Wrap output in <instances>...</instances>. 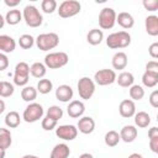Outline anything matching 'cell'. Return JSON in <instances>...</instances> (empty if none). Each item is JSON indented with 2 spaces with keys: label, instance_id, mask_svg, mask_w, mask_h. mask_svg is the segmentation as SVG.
<instances>
[{
  "label": "cell",
  "instance_id": "1",
  "mask_svg": "<svg viewBox=\"0 0 158 158\" xmlns=\"http://www.w3.org/2000/svg\"><path fill=\"white\" fill-rule=\"evenodd\" d=\"M131 43V35L126 31H118L114 32L107 36L106 38V44L111 49H120V48H126Z\"/></svg>",
  "mask_w": 158,
  "mask_h": 158
},
{
  "label": "cell",
  "instance_id": "2",
  "mask_svg": "<svg viewBox=\"0 0 158 158\" xmlns=\"http://www.w3.org/2000/svg\"><path fill=\"white\" fill-rule=\"evenodd\" d=\"M22 17L30 27H40L43 22V17L35 5H26L22 11Z\"/></svg>",
  "mask_w": 158,
  "mask_h": 158
},
{
  "label": "cell",
  "instance_id": "3",
  "mask_svg": "<svg viewBox=\"0 0 158 158\" xmlns=\"http://www.w3.org/2000/svg\"><path fill=\"white\" fill-rule=\"evenodd\" d=\"M36 46L38 49L41 51H49L56 48L59 44V36L54 32H49V33H41L37 36V38L35 40Z\"/></svg>",
  "mask_w": 158,
  "mask_h": 158
},
{
  "label": "cell",
  "instance_id": "4",
  "mask_svg": "<svg viewBox=\"0 0 158 158\" xmlns=\"http://www.w3.org/2000/svg\"><path fill=\"white\" fill-rule=\"evenodd\" d=\"M69 62V57L65 52H52L44 57V65L49 69H59L67 65Z\"/></svg>",
  "mask_w": 158,
  "mask_h": 158
},
{
  "label": "cell",
  "instance_id": "5",
  "mask_svg": "<svg viewBox=\"0 0 158 158\" xmlns=\"http://www.w3.org/2000/svg\"><path fill=\"white\" fill-rule=\"evenodd\" d=\"M81 5L79 1L77 0H65L63 1L59 7H58V15L63 19H68V17H73L75 15H78L80 12Z\"/></svg>",
  "mask_w": 158,
  "mask_h": 158
},
{
  "label": "cell",
  "instance_id": "6",
  "mask_svg": "<svg viewBox=\"0 0 158 158\" xmlns=\"http://www.w3.org/2000/svg\"><path fill=\"white\" fill-rule=\"evenodd\" d=\"M116 11L112 7H104L99 14V26L102 30H110L116 23Z\"/></svg>",
  "mask_w": 158,
  "mask_h": 158
},
{
  "label": "cell",
  "instance_id": "7",
  "mask_svg": "<svg viewBox=\"0 0 158 158\" xmlns=\"http://www.w3.org/2000/svg\"><path fill=\"white\" fill-rule=\"evenodd\" d=\"M30 78V65L26 62H20L15 67L14 72V84L19 86H25Z\"/></svg>",
  "mask_w": 158,
  "mask_h": 158
},
{
  "label": "cell",
  "instance_id": "8",
  "mask_svg": "<svg viewBox=\"0 0 158 158\" xmlns=\"http://www.w3.org/2000/svg\"><path fill=\"white\" fill-rule=\"evenodd\" d=\"M42 116H43V107L38 102H30L22 114V118L28 123L38 121L40 118H42Z\"/></svg>",
  "mask_w": 158,
  "mask_h": 158
},
{
  "label": "cell",
  "instance_id": "9",
  "mask_svg": "<svg viewBox=\"0 0 158 158\" xmlns=\"http://www.w3.org/2000/svg\"><path fill=\"white\" fill-rule=\"evenodd\" d=\"M78 93L83 100H89L95 93V83L89 77H83L78 81Z\"/></svg>",
  "mask_w": 158,
  "mask_h": 158
},
{
  "label": "cell",
  "instance_id": "10",
  "mask_svg": "<svg viewBox=\"0 0 158 158\" xmlns=\"http://www.w3.org/2000/svg\"><path fill=\"white\" fill-rule=\"evenodd\" d=\"M116 73L114 69H100L94 74V83L105 86L116 81Z\"/></svg>",
  "mask_w": 158,
  "mask_h": 158
},
{
  "label": "cell",
  "instance_id": "11",
  "mask_svg": "<svg viewBox=\"0 0 158 158\" xmlns=\"http://www.w3.org/2000/svg\"><path fill=\"white\" fill-rule=\"evenodd\" d=\"M56 135L64 141H73L78 136V128L74 125H60L56 127Z\"/></svg>",
  "mask_w": 158,
  "mask_h": 158
},
{
  "label": "cell",
  "instance_id": "12",
  "mask_svg": "<svg viewBox=\"0 0 158 158\" xmlns=\"http://www.w3.org/2000/svg\"><path fill=\"white\" fill-rule=\"evenodd\" d=\"M118 111H120V115L122 117L130 118V117L135 116V114H136V105L131 99H125L120 102Z\"/></svg>",
  "mask_w": 158,
  "mask_h": 158
},
{
  "label": "cell",
  "instance_id": "13",
  "mask_svg": "<svg viewBox=\"0 0 158 158\" xmlns=\"http://www.w3.org/2000/svg\"><path fill=\"white\" fill-rule=\"evenodd\" d=\"M77 128L79 132H81L83 135H89L95 130V121L93 117L90 116H84L80 117L77 125Z\"/></svg>",
  "mask_w": 158,
  "mask_h": 158
},
{
  "label": "cell",
  "instance_id": "14",
  "mask_svg": "<svg viewBox=\"0 0 158 158\" xmlns=\"http://www.w3.org/2000/svg\"><path fill=\"white\" fill-rule=\"evenodd\" d=\"M84 111H85V105L80 100H73V101H70L69 105H68V107H67L68 115L70 117H73V118L80 117L84 114Z\"/></svg>",
  "mask_w": 158,
  "mask_h": 158
},
{
  "label": "cell",
  "instance_id": "15",
  "mask_svg": "<svg viewBox=\"0 0 158 158\" xmlns=\"http://www.w3.org/2000/svg\"><path fill=\"white\" fill-rule=\"evenodd\" d=\"M73 94H74L73 89L67 84H62L56 89V98H57V100H59L62 102L70 101L73 98Z\"/></svg>",
  "mask_w": 158,
  "mask_h": 158
},
{
  "label": "cell",
  "instance_id": "16",
  "mask_svg": "<svg viewBox=\"0 0 158 158\" xmlns=\"http://www.w3.org/2000/svg\"><path fill=\"white\" fill-rule=\"evenodd\" d=\"M137 128L135 127V126H132V125H126V126H123L122 128H121V131H120V138L123 141V142H126V143H131V142H133L135 139H136V137H137Z\"/></svg>",
  "mask_w": 158,
  "mask_h": 158
},
{
  "label": "cell",
  "instance_id": "17",
  "mask_svg": "<svg viewBox=\"0 0 158 158\" xmlns=\"http://www.w3.org/2000/svg\"><path fill=\"white\" fill-rule=\"evenodd\" d=\"M16 48V42L11 36L0 35V52L1 53H11Z\"/></svg>",
  "mask_w": 158,
  "mask_h": 158
},
{
  "label": "cell",
  "instance_id": "18",
  "mask_svg": "<svg viewBox=\"0 0 158 158\" xmlns=\"http://www.w3.org/2000/svg\"><path fill=\"white\" fill-rule=\"evenodd\" d=\"M144 28L149 36H158V16L149 15L144 20Z\"/></svg>",
  "mask_w": 158,
  "mask_h": 158
},
{
  "label": "cell",
  "instance_id": "19",
  "mask_svg": "<svg viewBox=\"0 0 158 158\" xmlns=\"http://www.w3.org/2000/svg\"><path fill=\"white\" fill-rule=\"evenodd\" d=\"M116 22L125 30H128L131 27H133L135 25V20H133V16L126 11L123 12H120L117 16H116Z\"/></svg>",
  "mask_w": 158,
  "mask_h": 158
},
{
  "label": "cell",
  "instance_id": "20",
  "mask_svg": "<svg viewBox=\"0 0 158 158\" xmlns=\"http://www.w3.org/2000/svg\"><path fill=\"white\" fill-rule=\"evenodd\" d=\"M127 54L125 52H116L112 57V67L114 69H117V70H122L127 67Z\"/></svg>",
  "mask_w": 158,
  "mask_h": 158
},
{
  "label": "cell",
  "instance_id": "21",
  "mask_svg": "<svg viewBox=\"0 0 158 158\" xmlns=\"http://www.w3.org/2000/svg\"><path fill=\"white\" fill-rule=\"evenodd\" d=\"M70 154V149L65 143H58L53 147L49 158H68Z\"/></svg>",
  "mask_w": 158,
  "mask_h": 158
},
{
  "label": "cell",
  "instance_id": "22",
  "mask_svg": "<svg viewBox=\"0 0 158 158\" xmlns=\"http://www.w3.org/2000/svg\"><path fill=\"white\" fill-rule=\"evenodd\" d=\"M102 40H104V32H102V30H99V28H93L86 35V41L91 46L100 44L102 42Z\"/></svg>",
  "mask_w": 158,
  "mask_h": 158
},
{
  "label": "cell",
  "instance_id": "23",
  "mask_svg": "<svg viewBox=\"0 0 158 158\" xmlns=\"http://www.w3.org/2000/svg\"><path fill=\"white\" fill-rule=\"evenodd\" d=\"M116 81L122 88H130L131 85H133L135 77L130 72H122L118 74V77H116Z\"/></svg>",
  "mask_w": 158,
  "mask_h": 158
},
{
  "label": "cell",
  "instance_id": "24",
  "mask_svg": "<svg viewBox=\"0 0 158 158\" xmlns=\"http://www.w3.org/2000/svg\"><path fill=\"white\" fill-rule=\"evenodd\" d=\"M46 73H47V68H46V65H44L43 63H41V62H35V63L30 67V74H31L32 77L37 78V79L43 78V77L46 75Z\"/></svg>",
  "mask_w": 158,
  "mask_h": 158
},
{
  "label": "cell",
  "instance_id": "25",
  "mask_svg": "<svg viewBox=\"0 0 158 158\" xmlns=\"http://www.w3.org/2000/svg\"><path fill=\"white\" fill-rule=\"evenodd\" d=\"M22 20V12L17 9H12V10H9L6 12V16H5V22H7L9 25L14 26V25H17L20 21Z\"/></svg>",
  "mask_w": 158,
  "mask_h": 158
},
{
  "label": "cell",
  "instance_id": "26",
  "mask_svg": "<svg viewBox=\"0 0 158 158\" xmlns=\"http://www.w3.org/2000/svg\"><path fill=\"white\" fill-rule=\"evenodd\" d=\"M11 143H12V138H11L10 130L0 127V147L6 151L7 148H10Z\"/></svg>",
  "mask_w": 158,
  "mask_h": 158
},
{
  "label": "cell",
  "instance_id": "27",
  "mask_svg": "<svg viewBox=\"0 0 158 158\" xmlns=\"http://www.w3.org/2000/svg\"><path fill=\"white\" fill-rule=\"evenodd\" d=\"M151 123V116L146 112V111H139L137 114H135V125L144 128Z\"/></svg>",
  "mask_w": 158,
  "mask_h": 158
},
{
  "label": "cell",
  "instance_id": "28",
  "mask_svg": "<svg viewBox=\"0 0 158 158\" xmlns=\"http://www.w3.org/2000/svg\"><path fill=\"white\" fill-rule=\"evenodd\" d=\"M21 122V118H20V114L17 111H10L6 114L5 116V123L7 127L10 128H15L20 125Z\"/></svg>",
  "mask_w": 158,
  "mask_h": 158
},
{
  "label": "cell",
  "instance_id": "29",
  "mask_svg": "<svg viewBox=\"0 0 158 158\" xmlns=\"http://www.w3.org/2000/svg\"><path fill=\"white\" fill-rule=\"evenodd\" d=\"M142 83L147 88H154L158 84V74L151 73V72H144L142 75Z\"/></svg>",
  "mask_w": 158,
  "mask_h": 158
},
{
  "label": "cell",
  "instance_id": "30",
  "mask_svg": "<svg viewBox=\"0 0 158 158\" xmlns=\"http://www.w3.org/2000/svg\"><path fill=\"white\" fill-rule=\"evenodd\" d=\"M104 141H105V144H106L107 147H115V146L118 144V142L121 141V138H120L118 132L111 130V131L106 132V135H105V137H104Z\"/></svg>",
  "mask_w": 158,
  "mask_h": 158
},
{
  "label": "cell",
  "instance_id": "31",
  "mask_svg": "<svg viewBox=\"0 0 158 158\" xmlns=\"http://www.w3.org/2000/svg\"><path fill=\"white\" fill-rule=\"evenodd\" d=\"M21 98L26 102H31L37 98V89L33 86H23L21 90Z\"/></svg>",
  "mask_w": 158,
  "mask_h": 158
},
{
  "label": "cell",
  "instance_id": "32",
  "mask_svg": "<svg viewBox=\"0 0 158 158\" xmlns=\"http://www.w3.org/2000/svg\"><path fill=\"white\" fill-rule=\"evenodd\" d=\"M53 89V83L49 80V79H40L38 83H37V93L40 94H48L51 93Z\"/></svg>",
  "mask_w": 158,
  "mask_h": 158
},
{
  "label": "cell",
  "instance_id": "33",
  "mask_svg": "<svg viewBox=\"0 0 158 158\" xmlns=\"http://www.w3.org/2000/svg\"><path fill=\"white\" fill-rule=\"evenodd\" d=\"M144 96V89L141 86V85H137V84H133L130 86V98L132 101H138L141 99H143Z\"/></svg>",
  "mask_w": 158,
  "mask_h": 158
},
{
  "label": "cell",
  "instance_id": "34",
  "mask_svg": "<svg viewBox=\"0 0 158 158\" xmlns=\"http://www.w3.org/2000/svg\"><path fill=\"white\" fill-rule=\"evenodd\" d=\"M19 44H20V47L23 48V49H30V48H32L33 44H35V38H33L31 35L25 33V35L20 36V38H19Z\"/></svg>",
  "mask_w": 158,
  "mask_h": 158
},
{
  "label": "cell",
  "instance_id": "35",
  "mask_svg": "<svg viewBox=\"0 0 158 158\" xmlns=\"http://www.w3.org/2000/svg\"><path fill=\"white\" fill-rule=\"evenodd\" d=\"M46 116H48V117H51V118H53L56 121H59L62 118V116H63V110L59 106H57V105H52L47 110Z\"/></svg>",
  "mask_w": 158,
  "mask_h": 158
},
{
  "label": "cell",
  "instance_id": "36",
  "mask_svg": "<svg viewBox=\"0 0 158 158\" xmlns=\"http://www.w3.org/2000/svg\"><path fill=\"white\" fill-rule=\"evenodd\" d=\"M42 11L46 14H53L57 10V1L56 0H43L41 2Z\"/></svg>",
  "mask_w": 158,
  "mask_h": 158
},
{
  "label": "cell",
  "instance_id": "37",
  "mask_svg": "<svg viewBox=\"0 0 158 158\" xmlns=\"http://www.w3.org/2000/svg\"><path fill=\"white\" fill-rule=\"evenodd\" d=\"M15 91V88L14 85L10 83V81H1V93H0V96L2 98H9L14 94Z\"/></svg>",
  "mask_w": 158,
  "mask_h": 158
},
{
  "label": "cell",
  "instance_id": "38",
  "mask_svg": "<svg viewBox=\"0 0 158 158\" xmlns=\"http://www.w3.org/2000/svg\"><path fill=\"white\" fill-rule=\"evenodd\" d=\"M57 122H58V121H56V120H53V118L46 116V117L42 118L41 126H42V128H43L44 131H52L53 128L57 127Z\"/></svg>",
  "mask_w": 158,
  "mask_h": 158
},
{
  "label": "cell",
  "instance_id": "39",
  "mask_svg": "<svg viewBox=\"0 0 158 158\" xmlns=\"http://www.w3.org/2000/svg\"><path fill=\"white\" fill-rule=\"evenodd\" d=\"M142 5L147 11H156L158 9V0H143Z\"/></svg>",
  "mask_w": 158,
  "mask_h": 158
},
{
  "label": "cell",
  "instance_id": "40",
  "mask_svg": "<svg viewBox=\"0 0 158 158\" xmlns=\"http://www.w3.org/2000/svg\"><path fill=\"white\" fill-rule=\"evenodd\" d=\"M146 72L151 73H157L158 74V62L157 60H151L146 64Z\"/></svg>",
  "mask_w": 158,
  "mask_h": 158
},
{
  "label": "cell",
  "instance_id": "41",
  "mask_svg": "<svg viewBox=\"0 0 158 158\" xmlns=\"http://www.w3.org/2000/svg\"><path fill=\"white\" fill-rule=\"evenodd\" d=\"M7 67H9V58H7V56L5 53L0 52V72L5 70Z\"/></svg>",
  "mask_w": 158,
  "mask_h": 158
},
{
  "label": "cell",
  "instance_id": "42",
  "mask_svg": "<svg viewBox=\"0 0 158 158\" xmlns=\"http://www.w3.org/2000/svg\"><path fill=\"white\" fill-rule=\"evenodd\" d=\"M148 53H149V56L152 57V58H158V42H154V43H152L151 46H149V48H148Z\"/></svg>",
  "mask_w": 158,
  "mask_h": 158
},
{
  "label": "cell",
  "instance_id": "43",
  "mask_svg": "<svg viewBox=\"0 0 158 158\" xmlns=\"http://www.w3.org/2000/svg\"><path fill=\"white\" fill-rule=\"evenodd\" d=\"M149 104L156 109L158 107V90H153L149 95Z\"/></svg>",
  "mask_w": 158,
  "mask_h": 158
},
{
  "label": "cell",
  "instance_id": "44",
  "mask_svg": "<svg viewBox=\"0 0 158 158\" xmlns=\"http://www.w3.org/2000/svg\"><path fill=\"white\" fill-rule=\"evenodd\" d=\"M149 148L152 152L158 153V136L149 137Z\"/></svg>",
  "mask_w": 158,
  "mask_h": 158
},
{
  "label": "cell",
  "instance_id": "45",
  "mask_svg": "<svg viewBox=\"0 0 158 158\" xmlns=\"http://www.w3.org/2000/svg\"><path fill=\"white\" fill-rule=\"evenodd\" d=\"M21 0H5V5L9 6V7H16L19 4H20Z\"/></svg>",
  "mask_w": 158,
  "mask_h": 158
},
{
  "label": "cell",
  "instance_id": "46",
  "mask_svg": "<svg viewBox=\"0 0 158 158\" xmlns=\"http://www.w3.org/2000/svg\"><path fill=\"white\" fill-rule=\"evenodd\" d=\"M154 136H158V127H151L148 130V138L154 137Z\"/></svg>",
  "mask_w": 158,
  "mask_h": 158
},
{
  "label": "cell",
  "instance_id": "47",
  "mask_svg": "<svg viewBox=\"0 0 158 158\" xmlns=\"http://www.w3.org/2000/svg\"><path fill=\"white\" fill-rule=\"evenodd\" d=\"M4 111H5V101L0 99V115H1Z\"/></svg>",
  "mask_w": 158,
  "mask_h": 158
},
{
  "label": "cell",
  "instance_id": "48",
  "mask_svg": "<svg viewBox=\"0 0 158 158\" xmlns=\"http://www.w3.org/2000/svg\"><path fill=\"white\" fill-rule=\"evenodd\" d=\"M79 158H94V157H93V154H90V153H83V154L79 156Z\"/></svg>",
  "mask_w": 158,
  "mask_h": 158
},
{
  "label": "cell",
  "instance_id": "49",
  "mask_svg": "<svg viewBox=\"0 0 158 158\" xmlns=\"http://www.w3.org/2000/svg\"><path fill=\"white\" fill-rule=\"evenodd\" d=\"M128 158H143V157L139 153H132V154L128 156Z\"/></svg>",
  "mask_w": 158,
  "mask_h": 158
},
{
  "label": "cell",
  "instance_id": "50",
  "mask_svg": "<svg viewBox=\"0 0 158 158\" xmlns=\"http://www.w3.org/2000/svg\"><path fill=\"white\" fill-rule=\"evenodd\" d=\"M4 25H5V17L0 14V28H2V27H4Z\"/></svg>",
  "mask_w": 158,
  "mask_h": 158
},
{
  "label": "cell",
  "instance_id": "51",
  "mask_svg": "<svg viewBox=\"0 0 158 158\" xmlns=\"http://www.w3.org/2000/svg\"><path fill=\"white\" fill-rule=\"evenodd\" d=\"M0 158H5V149L0 147Z\"/></svg>",
  "mask_w": 158,
  "mask_h": 158
},
{
  "label": "cell",
  "instance_id": "52",
  "mask_svg": "<svg viewBox=\"0 0 158 158\" xmlns=\"http://www.w3.org/2000/svg\"><path fill=\"white\" fill-rule=\"evenodd\" d=\"M22 158H40V157H37V156H33V154H25Z\"/></svg>",
  "mask_w": 158,
  "mask_h": 158
},
{
  "label": "cell",
  "instance_id": "53",
  "mask_svg": "<svg viewBox=\"0 0 158 158\" xmlns=\"http://www.w3.org/2000/svg\"><path fill=\"white\" fill-rule=\"evenodd\" d=\"M0 93H1V81H0Z\"/></svg>",
  "mask_w": 158,
  "mask_h": 158
}]
</instances>
